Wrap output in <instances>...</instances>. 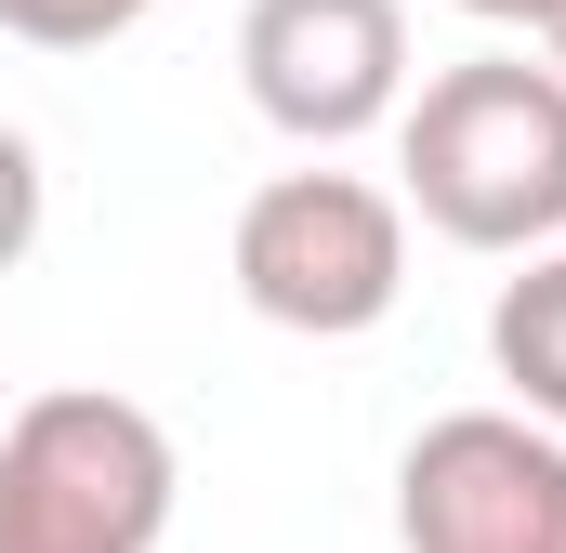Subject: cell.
<instances>
[{
  "label": "cell",
  "instance_id": "3957f363",
  "mask_svg": "<svg viewBox=\"0 0 566 553\" xmlns=\"http://www.w3.org/2000/svg\"><path fill=\"white\" fill-rule=\"evenodd\" d=\"M224 276L238 303L290 330V343H356L409 303V198L369 185V171H329L303 158L277 185L238 198V238H224Z\"/></svg>",
  "mask_w": 566,
  "mask_h": 553
},
{
  "label": "cell",
  "instance_id": "6da1fadb",
  "mask_svg": "<svg viewBox=\"0 0 566 553\" xmlns=\"http://www.w3.org/2000/svg\"><path fill=\"white\" fill-rule=\"evenodd\" d=\"M396 198L448 251H554L566 238V66L554 53H461L396 106Z\"/></svg>",
  "mask_w": 566,
  "mask_h": 553
},
{
  "label": "cell",
  "instance_id": "30bf717a",
  "mask_svg": "<svg viewBox=\"0 0 566 553\" xmlns=\"http://www.w3.org/2000/svg\"><path fill=\"white\" fill-rule=\"evenodd\" d=\"M541 53H554V66H566V0H541Z\"/></svg>",
  "mask_w": 566,
  "mask_h": 553
},
{
  "label": "cell",
  "instance_id": "7a4b0ae2",
  "mask_svg": "<svg viewBox=\"0 0 566 553\" xmlns=\"http://www.w3.org/2000/svg\"><path fill=\"white\" fill-rule=\"evenodd\" d=\"M171 501L185 448L119 383H53L0 421V553H158Z\"/></svg>",
  "mask_w": 566,
  "mask_h": 553
},
{
  "label": "cell",
  "instance_id": "9c48e42d",
  "mask_svg": "<svg viewBox=\"0 0 566 553\" xmlns=\"http://www.w3.org/2000/svg\"><path fill=\"white\" fill-rule=\"evenodd\" d=\"M474 27H541V0H461Z\"/></svg>",
  "mask_w": 566,
  "mask_h": 553
},
{
  "label": "cell",
  "instance_id": "5b68a950",
  "mask_svg": "<svg viewBox=\"0 0 566 553\" xmlns=\"http://www.w3.org/2000/svg\"><path fill=\"white\" fill-rule=\"evenodd\" d=\"M238 93L303 158H329L356 133H396V106H409V0H251L238 13Z\"/></svg>",
  "mask_w": 566,
  "mask_h": 553
},
{
  "label": "cell",
  "instance_id": "ba28073f",
  "mask_svg": "<svg viewBox=\"0 0 566 553\" xmlns=\"http://www.w3.org/2000/svg\"><path fill=\"white\" fill-rule=\"evenodd\" d=\"M40 211H53V185H40V145L0 119V276L40 251Z\"/></svg>",
  "mask_w": 566,
  "mask_h": 553
},
{
  "label": "cell",
  "instance_id": "52a82bcc",
  "mask_svg": "<svg viewBox=\"0 0 566 553\" xmlns=\"http://www.w3.org/2000/svg\"><path fill=\"white\" fill-rule=\"evenodd\" d=\"M158 0H0V40H27V53H106V40H133Z\"/></svg>",
  "mask_w": 566,
  "mask_h": 553
},
{
  "label": "cell",
  "instance_id": "277c9868",
  "mask_svg": "<svg viewBox=\"0 0 566 553\" xmlns=\"http://www.w3.org/2000/svg\"><path fill=\"white\" fill-rule=\"evenodd\" d=\"M396 553H566V435L527 409H448L396 461Z\"/></svg>",
  "mask_w": 566,
  "mask_h": 553
},
{
  "label": "cell",
  "instance_id": "8992f818",
  "mask_svg": "<svg viewBox=\"0 0 566 553\" xmlns=\"http://www.w3.org/2000/svg\"><path fill=\"white\" fill-rule=\"evenodd\" d=\"M488 369H501V396L527 421L566 435V238L554 251H514L501 303H488Z\"/></svg>",
  "mask_w": 566,
  "mask_h": 553
}]
</instances>
